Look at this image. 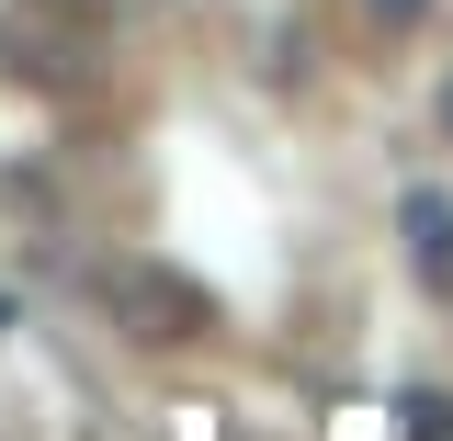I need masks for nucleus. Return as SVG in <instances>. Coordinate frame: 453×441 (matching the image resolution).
<instances>
[{
    "instance_id": "nucleus-3",
    "label": "nucleus",
    "mask_w": 453,
    "mask_h": 441,
    "mask_svg": "<svg viewBox=\"0 0 453 441\" xmlns=\"http://www.w3.org/2000/svg\"><path fill=\"white\" fill-rule=\"evenodd\" d=\"M396 441H453V396H396Z\"/></svg>"
},
{
    "instance_id": "nucleus-5",
    "label": "nucleus",
    "mask_w": 453,
    "mask_h": 441,
    "mask_svg": "<svg viewBox=\"0 0 453 441\" xmlns=\"http://www.w3.org/2000/svg\"><path fill=\"white\" fill-rule=\"evenodd\" d=\"M442 125H453V80H442Z\"/></svg>"
},
{
    "instance_id": "nucleus-4",
    "label": "nucleus",
    "mask_w": 453,
    "mask_h": 441,
    "mask_svg": "<svg viewBox=\"0 0 453 441\" xmlns=\"http://www.w3.org/2000/svg\"><path fill=\"white\" fill-rule=\"evenodd\" d=\"M374 11H386V23H408V11H419V0H374Z\"/></svg>"
},
{
    "instance_id": "nucleus-2",
    "label": "nucleus",
    "mask_w": 453,
    "mask_h": 441,
    "mask_svg": "<svg viewBox=\"0 0 453 441\" xmlns=\"http://www.w3.org/2000/svg\"><path fill=\"white\" fill-rule=\"evenodd\" d=\"M408 272L453 283V204H442V193H408Z\"/></svg>"
},
{
    "instance_id": "nucleus-1",
    "label": "nucleus",
    "mask_w": 453,
    "mask_h": 441,
    "mask_svg": "<svg viewBox=\"0 0 453 441\" xmlns=\"http://www.w3.org/2000/svg\"><path fill=\"white\" fill-rule=\"evenodd\" d=\"M113 306L136 317V339H204V294L170 283V272H125V283H113Z\"/></svg>"
}]
</instances>
